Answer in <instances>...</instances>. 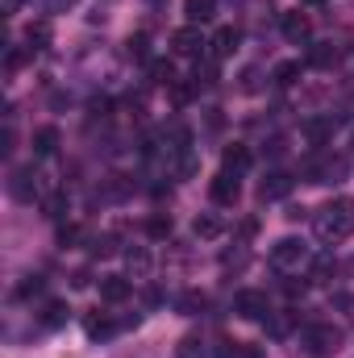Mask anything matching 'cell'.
I'll list each match as a JSON object with an SVG mask.
<instances>
[{
  "instance_id": "1",
  "label": "cell",
  "mask_w": 354,
  "mask_h": 358,
  "mask_svg": "<svg viewBox=\"0 0 354 358\" xmlns=\"http://www.w3.org/2000/svg\"><path fill=\"white\" fill-rule=\"evenodd\" d=\"M351 234H354V200L338 196L317 213V238L321 242H346Z\"/></svg>"
},
{
  "instance_id": "2",
  "label": "cell",
  "mask_w": 354,
  "mask_h": 358,
  "mask_svg": "<svg viewBox=\"0 0 354 358\" xmlns=\"http://www.w3.org/2000/svg\"><path fill=\"white\" fill-rule=\"evenodd\" d=\"M300 342H304L309 355H330V350L342 346V329H338L334 321H317V325H309V329L300 334Z\"/></svg>"
},
{
  "instance_id": "3",
  "label": "cell",
  "mask_w": 354,
  "mask_h": 358,
  "mask_svg": "<svg viewBox=\"0 0 354 358\" xmlns=\"http://www.w3.org/2000/svg\"><path fill=\"white\" fill-rule=\"evenodd\" d=\"M304 263H309V246L300 238H279L271 246V267L275 271H300Z\"/></svg>"
},
{
  "instance_id": "4",
  "label": "cell",
  "mask_w": 354,
  "mask_h": 358,
  "mask_svg": "<svg viewBox=\"0 0 354 358\" xmlns=\"http://www.w3.org/2000/svg\"><path fill=\"white\" fill-rule=\"evenodd\" d=\"M234 313H238L242 321H267V317H271L267 292H259V287H242V292L234 296Z\"/></svg>"
},
{
  "instance_id": "5",
  "label": "cell",
  "mask_w": 354,
  "mask_h": 358,
  "mask_svg": "<svg viewBox=\"0 0 354 358\" xmlns=\"http://www.w3.org/2000/svg\"><path fill=\"white\" fill-rule=\"evenodd\" d=\"M208 196H213V204L234 208V204H238V196H242V183H238V176H229V171H217L213 183H208Z\"/></svg>"
},
{
  "instance_id": "6",
  "label": "cell",
  "mask_w": 354,
  "mask_h": 358,
  "mask_svg": "<svg viewBox=\"0 0 354 358\" xmlns=\"http://www.w3.org/2000/svg\"><path fill=\"white\" fill-rule=\"evenodd\" d=\"M171 50L183 55V59H200V50H204V38H200V25H183L171 34Z\"/></svg>"
},
{
  "instance_id": "7",
  "label": "cell",
  "mask_w": 354,
  "mask_h": 358,
  "mask_svg": "<svg viewBox=\"0 0 354 358\" xmlns=\"http://www.w3.org/2000/svg\"><path fill=\"white\" fill-rule=\"evenodd\" d=\"M279 29H283V38H288V42H296V46H300V42H309L313 21L296 8V13H283V17H279Z\"/></svg>"
},
{
  "instance_id": "8",
  "label": "cell",
  "mask_w": 354,
  "mask_h": 358,
  "mask_svg": "<svg viewBox=\"0 0 354 358\" xmlns=\"http://www.w3.org/2000/svg\"><path fill=\"white\" fill-rule=\"evenodd\" d=\"M34 171L29 167H17L13 176H8V192H13V200H21V204H29L34 196H38V183H34Z\"/></svg>"
},
{
  "instance_id": "9",
  "label": "cell",
  "mask_w": 354,
  "mask_h": 358,
  "mask_svg": "<svg viewBox=\"0 0 354 358\" xmlns=\"http://www.w3.org/2000/svg\"><path fill=\"white\" fill-rule=\"evenodd\" d=\"M129 292H134L129 275H104V279H100V300H108V304L129 300Z\"/></svg>"
},
{
  "instance_id": "10",
  "label": "cell",
  "mask_w": 354,
  "mask_h": 358,
  "mask_svg": "<svg viewBox=\"0 0 354 358\" xmlns=\"http://www.w3.org/2000/svg\"><path fill=\"white\" fill-rule=\"evenodd\" d=\"M288 192H292V176H288V171H271V176L259 183V200H263V204H271V200H283Z\"/></svg>"
},
{
  "instance_id": "11",
  "label": "cell",
  "mask_w": 354,
  "mask_h": 358,
  "mask_svg": "<svg viewBox=\"0 0 354 358\" xmlns=\"http://www.w3.org/2000/svg\"><path fill=\"white\" fill-rule=\"evenodd\" d=\"M221 171H229V176H242V171H250V150L246 146H225L221 150Z\"/></svg>"
},
{
  "instance_id": "12",
  "label": "cell",
  "mask_w": 354,
  "mask_h": 358,
  "mask_svg": "<svg viewBox=\"0 0 354 358\" xmlns=\"http://www.w3.org/2000/svg\"><path fill=\"white\" fill-rule=\"evenodd\" d=\"M67 317H71L67 300H46V304H42V313H38L42 329H63V325H67Z\"/></svg>"
},
{
  "instance_id": "13",
  "label": "cell",
  "mask_w": 354,
  "mask_h": 358,
  "mask_svg": "<svg viewBox=\"0 0 354 358\" xmlns=\"http://www.w3.org/2000/svg\"><path fill=\"white\" fill-rule=\"evenodd\" d=\"M238 42H242V34H238L234 25L217 29V34H213V42H208V46H213V59H229V55L238 50Z\"/></svg>"
},
{
  "instance_id": "14",
  "label": "cell",
  "mask_w": 354,
  "mask_h": 358,
  "mask_svg": "<svg viewBox=\"0 0 354 358\" xmlns=\"http://www.w3.org/2000/svg\"><path fill=\"white\" fill-rule=\"evenodd\" d=\"M55 150H59V129H55V125L34 129V155H38V159H50Z\"/></svg>"
},
{
  "instance_id": "15",
  "label": "cell",
  "mask_w": 354,
  "mask_h": 358,
  "mask_svg": "<svg viewBox=\"0 0 354 358\" xmlns=\"http://www.w3.org/2000/svg\"><path fill=\"white\" fill-rule=\"evenodd\" d=\"M84 334H88V338H113V334H117V321H113L108 313H88V317H84Z\"/></svg>"
},
{
  "instance_id": "16",
  "label": "cell",
  "mask_w": 354,
  "mask_h": 358,
  "mask_svg": "<svg viewBox=\"0 0 354 358\" xmlns=\"http://www.w3.org/2000/svg\"><path fill=\"white\" fill-rule=\"evenodd\" d=\"M192 234H196V238H204V242H213V238H221V234H225V225H221V217L200 213V217L192 221Z\"/></svg>"
},
{
  "instance_id": "17",
  "label": "cell",
  "mask_w": 354,
  "mask_h": 358,
  "mask_svg": "<svg viewBox=\"0 0 354 358\" xmlns=\"http://www.w3.org/2000/svg\"><path fill=\"white\" fill-rule=\"evenodd\" d=\"M125 271H129L134 279H146V275H150V250H146V246L125 250Z\"/></svg>"
},
{
  "instance_id": "18",
  "label": "cell",
  "mask_w": 354,
  "mask_h": 358,
  "mask_svg": "<svg viewBox=\"0 0 354 358\" xmlns=\"http://www.w3.org/2000/svg\"><path fill=\"white\" fill-rule=\"evenodd\" d=\"M183 13H187V25H204V21H213L217 0H183Z\"/></svg>"
},
{
  "instance_id": "19",
  "label": "cell",
  "mask_w": 354,
  "mask_h": 358,
  "mask_svg": "<svg viewBox=\"0 0 354 358\" xmlns=\"http://www.w3.org/2000/svg\"><path fill=\"white\" fill-rule=\"evenodd\" d=\"M150 80H155V84H163V88H171V84L179 80L176 67H171V59H155V63H150Z\"/></svg>"
},
{
  "instance_id": "20",
  "label": "cell",
  "mask_w": 354,
  "mask_h": 358,
  "mask_svg": "<svg viewBox=\"0 0 354 358\" xmlns=\"http://www.w3.org/2000/svg\"><path fill=\"white\" fill-rule=\"evenodd\" d=\"M204 304H208V300H204V292H183L176 308L183 313V317H200V313H204Z\"/></svg>"
},
{
  "instance_id": "21",
  "label": "cell",
  "mask_w": 354,
  "mask_h": 358,
  "mask_svg": "<svg viewBox=\"0 0 354 358\" xmlns=\"http://www.w3.org/2000/svg\"><path fill=\"white\" fill-rule=\"evenodd\" d=\"M330 134H334V121H309V125H304V138H309L313 146H325Z\"/></svg>"
},
{
  "instance_id": "22",
  "label": "cell",
  "mask_w": 354,
  "mask_h": 358,
  "mask_svg": "<svg viewBox=\"0 0 354 358\" xmlns=\"http://www.w3.org/2000/svg\"><path fill=\"white\" fill-rule=\"evenodd\" d=\"M63 213H67V196H63V192H50V196H42V217L59 221Z\"/></svg>"
},
{
  "instance_id": "23",
  "label": "cell",
  "mask_w": 354,
  "mask_h": 358,
  "mask_svg": "<svg viewBox=\"0 0 354 358\" xmlns=\"http://www.w3.org/2000/svg\"><path fill=\"white\" fill-rule=\"evenodd\" d=\"M146 234H150L155 242H163V238H171V217H167V213H155V217L146 221Z\"/></svg>"
},
{
  "instance_id": "24",
  "label": "cell",
  "mask_w": 354,
  "mask_h": 358,
  "mask_svg": "<svg viewBox=\"0 0 354 358\" xmlns=\"http://www.w3.org/2000/svg\"><path fill=\"white\" fill-rule=\"evenodd\" d=\"M176 358H204V342H200L196 334H187V338H179V346H176Z\"/></svg>"
},
{
  "instance_id": "25",
  "label": "cell",
  "mask_w": 354,
  "mask_h": 358,
  "mask_svg": "<svg viewBox=\"0 0 354 358\" xmlns=\"http://www.w3.org/2000/svg\"><path fill=\"white\" fill-rule=\"evenodd\" d=\"M42 292H46V279H42V275H29V279H21L17 300H34V296H42Z\"/></svg>"
},
{
  "instance_id": "26",
  "label": "cell",
  "mask_w": 354,
  "mask_h": 358,
  "mask_svg": "<svg viewBox=\"0 0 354 358\" xmlns=\"http://www.w3.org/2000/svg\"><path fill=\"white\" fill-rule=\"evenodd\" d=\"M296 80H300V63H279V67H275V84H279V88H292Z\"/></svg>"
},
{
  "instance_id": "27",
  "label": "cell",
  "mask_w": 354,
  "mask_h": 358,
  "mask_svg": "<svg viewBox=\"0 0 354 358\" xmlns=\"http://www.w3.org/2000/svg\"><path fill=\"white\" fill-rule=\"evenodd\" d=\"M334 59H338V50H334V46H325V42L309 50V63H313V67H330Z\"/></svg>"
},
{
  "instance_id": "28",
  "label": "cell",
  "mask_w": 354,
  "mask_h": 358,
  "mask_svg": "<svg viewBox=\"0 0 354 358\" xmlns=\"http://www.w3.org/2000/svg\"><path fill=\"white\" fill-rule=\"evenodd\" d=\"M192 80H196V88H208V84H217V63H196Z\"/></svg>"
},
{
  "instance_id": "29",
  "label": "cell",
  "mask_w": 354,
  "mask_h": 358,
  "mask_svg": "<svg viewBox=\"0 0 354 358\" xmlns=\"http://www.w3.org/2000/svg\"><path fill=\"white\" fill-rule=\"evenodd\" d=\"M25 59H29V46H25V50H21V46H8V55H4V71H8V76H13V71H21V63H25Z\"/></svg>"
},
{
  "instance_id": "30",
  "label": "cell",
  "mask_w": 354,
  "mask_h": 358,
  "mask_svg": "<svg viewBox=\"0 0 354 358\" xmlns=\"http://www.w3.org/2000/svg\"><path fill=\"white\" fill-rule=\"evenodd\" d=\"M88 234H84V225H63L59 229V246H80Z\"/></svg>"
},
{
  "instance_id": "31",
  "label": "cell",
  "mask_w": 354,
  "mask_h": 358,
  "mask_svg": "<svg viewBox=\"0 0 354 358\" xmlns=\"http://www.w3.org/2000/svg\"><path fill=\"white\" fill-rule=\"evenodd\" d=\"M167 92H171V100H176V104H187V100H192V92H196V80H176Z\"/></svg>"
},
{
  "instance_id": "32",
  "label": "cell",
  "mask_w": 354,
  "mask_h": 358,
  "mask_svg": "<svg viewBox=\"0 0 354 358\" xmlns=\"http://www.w3.org/2000/svg\"><path fill=\"white\" fill-rule=\"evenodd\" d=\"M25 38H29V50H42V46L50 42V25H29Z\"/></svg>"
},
{
  "instance_id": "33",
  "label": "cell",
  "mask_w": 354,
  "mask_h": 358,
  "mask_svg": "<svg viewBox=\"0 0 354 358\" xmlns=\"http://www.w3.org/2000/svg\"><path fill=\"white\" fill-rule=\"evenodd\" d=\"M113 250H117V238H113V234L96 238V246H92V255H96V259H100V255H113Z\"/></svg>"
},
{
  "instance_id": "34",
  "label": "cell",
  "mask_w": 354,
  "mask_h": 358,
  "mask_svg": "<svg viewBox=\"0 0 354 358\" xmlns=\"http://www.w3.org/2000/svg\"><path fill=\"white\" fill-rule=\"evenodd\" d=\"M263 84H259V67H250L246 76H242V92H259Z\"/></svg>"
},
{
  "instance_id": "35",
  "label": "cell",
  "mask_w": 354,
  "mask_h": 358,
  "mask_svg": "<svg viewBox=\"0 0 354 358\" xmlns=\"http://www.w3.org/2000/svg\"><path fill=\"white\" fill-rule=\"evenodd\" d=\"M330 271H334V263H330V259H321V263L313 267V283H325V279H330Z\"/></svg>"
},
{
  "instance_id": "36",
  "label": "cell",
  "mask_w": 354,
  "mask_h": 358,
  "mask_svg": "<svg viewBox=\"0 0 354 358\" xmlns=\"http://www.w3.org/2000/svg\"><path fill=\"white\" fill-rule=\"evenodd\" d=\"M129 55H134V59H150V55H146V38H142V34H138V38H129Z\"/></svg>"
},
{
  "instance_id": "37",
  "label": "cell",
  "mask_w": 354,
  "mask_h": 358,
  "mask_svg": "<svg viewBox=\"0 0 354 358\" xmlns=\"http://www.w3.org/2000/svg\"><path fill=\"white\" fill-rule=\"evenodd\" d=\"M288 329H292V317H279V321H275V325H271V334H275V338H283V334H288Z\"/></svg>"
},
{
  "instance_id": "38",
  "label": "cell",
  "mask_w": 354,
  "mask_h": 358,
  "mask_svg": "<svg viewBox=\"0 0 354 358\" xmlns=\"http://www.w3.org/2000/svg\"><path fill=\"white\" fill-rule=\"evenodd\" d=\"M238 358H263L259 346H238Z\"/></svg>"
},
{
  "instance_id": "39",
  "label": "cell",
  "mask_w": 354,
  "mask_h": 358,
  "mask_svg": "<svg viewBox=\"0 0 354 358\" xmlns=\"http://www.w3.org/2000/svg\"><path fill=\"white\" fill-rule=\"evenodd\" d=\"M71 283H76V287H88V283H92L88 271H76V275H71Z\"/></svg>"
},
{
  "instance_id": "40",
  "label": "cell",
  "mask_w": 354,
  "mask_h": 358,
  "mask_svg": "<svg viewBox=\"0 0 354 358\" xmlns=\"http://www.w3.org/2000/svg\"><path fill=\"white\" fill-rule=\"evenodd\" d=\"M21 4L25 0H4V13H21Z\"/></svg>"
},
{
  "instance_id": "41",
  "label": "cell",
  "mask_w": 354,
  "mask_h": 358,
  "mask_svg": "<svg viewBox=\"0 0 354 358\" xmlns=\"http://www.w3.org/2000/svg\"><path fill=\"white\" fill-rule=\"evenodd\" d=\"M67 4H76V0H50V8H67Z\"/></svg>"
},
{
  "instance_id": "42",
  "label": "cell",
  "mask_w": 354,
  "mask_h": 358,
  "mask_svg": "<svg viewBox=\"0 0 354 358\" xmlns=\"http://www.w3.org/2000/svg\"><path fill=\"white\" fill-rule=\"evenodd\" d=\"M304 4H321V0H304Z\"/></svg>"
},
{
  "instance_id": "43",
  "label": "cell",
  "mask_w": 354,
  "mask_h": 358,
  "mask_svg": "<svg viewBox=\"0 0 354 358\" xmlns=\"http://www.w3.org/2000/svg\"><path fill=\"white\" fill-rule=\"evenodd\" d=\"M150 4H159V0H150Z\"/></svg>"
}]
</instances>
